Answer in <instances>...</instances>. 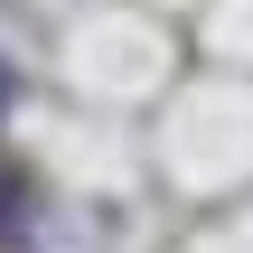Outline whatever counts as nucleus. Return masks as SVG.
I'll return each mask as SVG.
<instances>
[{
    "label": "nucleus",
    "mask_w": 253,
    "mask_h": 253,
    "mask_svg": "<svg viewBox=\"0 0 253 253\" xmlns=\"http://www.w3.org/2000/svg\"><path fill=\"white\" fill-rule=\"evenodd\" d=\"M19 235H28V188L0 169V244H19Z\"/></svg>",
    "instance_id": "f257e3e1"
}]
</instances>
